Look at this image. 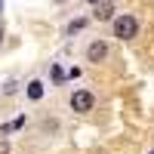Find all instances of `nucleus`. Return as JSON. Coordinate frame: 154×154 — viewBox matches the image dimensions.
<instances>
[{
	"instance_id": "5",
	"label": "nucleus",
	"mask_w": 154,
	"mask_h": 154,
	"mask_svg": "<svg viewBox=\"0 0 154 154\" xmlns=\"http://www.w3.org/2000/svg\"><path fill=\"white\" fill-rule=\"evenodd\" d=\"M28 96H31V99H40V96H43V83H37V80H34V83L28 86Z\"/></svg>"
},
{
	"instance_id": "8",
	"label": "nucleus",
	"mask_w": 154,
	"mask_h": 154,
	"mask_svg": "<svg viewBox=\"0 0 154 154\" xmlns=\"http://www.w3.org/2000/svg\"><path fill=\"white\" fill-rule=\"evenodd\" d=\"M151 154H154V151H151Z\"/></svg>"
},
{
	"instance_id": "7",
	"label": "nucleus",
	"mask_w": 154,
	"mask_h": 154,
	"mask_svg": "<svg viewBox=\"0 0 154 154\" xmlns=\"http://www.w3.org/2000/svg\"><path fill=\"white\" fill-rule=\"evenodd\" d=\"M93 3H96V0H93Z\"/></svg>"
},
{
	"instance_id": "4",
	"label": "nucleus",
	"mask_w": 154,
	"mask_h": 154,
	"mask_svg": "<svg viewBox=\"0 0 154 154\" xmlns=\"http://www.w3.org/2000/svg\"><path fill=\"white\" fill-rule=\"evenodd\" d=\"M111 16H114V6H111V3H102V6H99V12H96V19H102V22L111 19Z\"/></svg>"
},
{
	"instance_id": "1",
	"label": "nucleus",
	"mask_w": 154,
	"mask_h": 154,
	"mask_svg": "<svg viewBox=\"0 0 154 154\" xmlns=\"http://www.w3.org/2000/svg\"><path fill=\"white\" fill-rule=\"evenodd\" d=\"M139 34V22L133 16H120L114 19V37H120V40H130V37Z\"/></svg>"
},
{
	"instance_id": "2",
	"label": "nucleus",
	"mask_w": 154,
	"mask_h": 154,
	"mask_svg": "<svg viewBox=\"0 0 154 154\" xmlns=\"http://www.w3.org/2000/svg\"><path fill=\"white\" fill-rule=\"evenodd\" d=\"M71 108L74 111H89L93 108V96H89L86 89H77V93L71 96Z\"/></svg>"
},
{
	"instance_id": "3",
	"label": "nucleus",
	"mask_w": 154,
	"mask_h": 154,
	"mask_svg": "<svg viewBox=\"0 0 154 154\" xmlns=\"http://www.w3.org/2000/svg\"><path fill=\"white\" fill-rule=\"evenodd\" d=\"M105 56H108V46L102 43V40H96V43H89V49H86V59H89V62H102Z\"/></svg>"
},
{
	"instance_id": "6",
	"label": "nucleus",
	"mask_w": 154,
	"mask_h": 154,
	"mask_svg": "<svg viewBox=\"0 0 154 154\" xmlns=\"http://www.w3.org/2000/svg\"><path fill=\"white\" fill-rule=\"evenodd\" d=\"M83 25H86V22H83V19H80V22H71V28H68V31H71V34H74V31H80V28H83Z\"/></svg>"
}]
</instances>
